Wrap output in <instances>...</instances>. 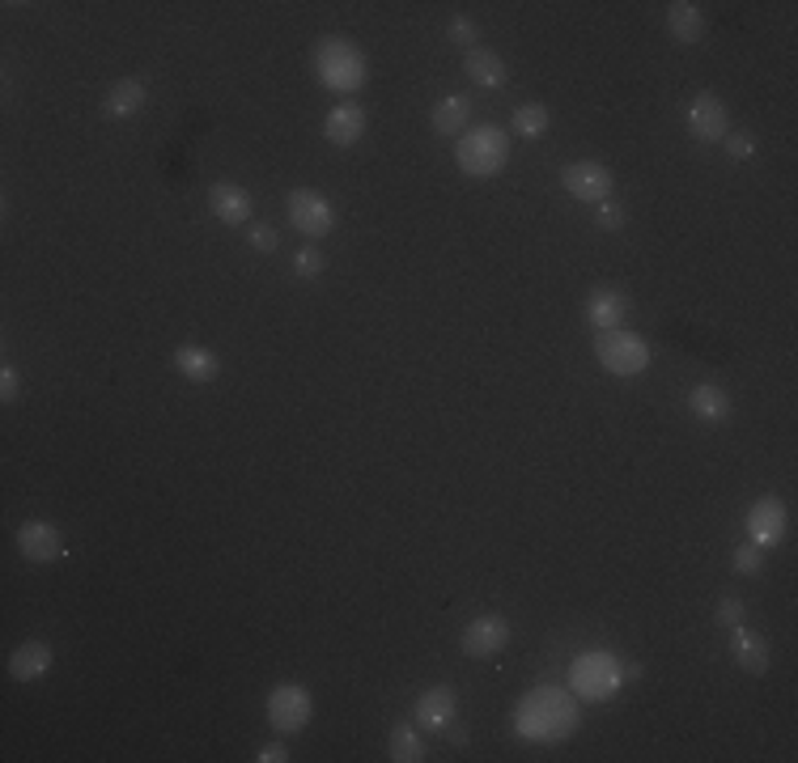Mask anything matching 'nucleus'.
Wrapping results in <instances>:
<instances>
[{
	"mask_svg": "<svg viewBox=\"0 0 798 763\" xmlns=\"http://www.w3.org/2000/svg\"><path fill=\"white\" fill-rule=\"evenodd\" d=\"M573 730H578V708L557 687H535L532 696L523 700V708H518V734L523 738L553 742V738H565L573 734Z\"/></svg>",
	"mask_w": 798,
	"mask_h": 763,
	"instance_id": "f257e3e1",
	"label": "nucleus"
},
{
	"mask_svg": "<svg viewBox=\"0 0 798 763\" xmlns=\"http://www.w3.org/2000/svg\"><path fill=\"white\" fill-rule=\"evenodd\" d=\"M510 162V132L498 123H475L455 145V166L468 178H493Z\"/></svg>",
	"mask_w": 798,
	"mask_h": 763,
	"instance_id": "f03ea898",
	"label": "nucleus"
},
{
	"mask_svg": "<svg viewBox=\"0 0 798 763\" xmlns=\"http://www.w3.org/2000/svg\"><path fill=\"white\" fill-rule=\"evenodd\" d=\"M315 73H319V81L327 89L357 93V89L365 86L370 64H365V56L357 52L349 38H319V47H315Z\"/></svg>",
	"mask_w": 798,
	"mask_h": 763,
	"instance_id": "7ed1b4c3",
	"label": "nucleus"
},
{
	"mask_svg": "<svg viewBox=\"0 0 798 763\" xmlns=\"http://www.w3.org/2000/svg\"><path fill=\"white\" fill-rule=\"evenodd\" d=\"M594 356H599V365H603L608 374H616V378H637V374L651 369V344H646L642 335L624 331V327H616V331H599Z\"/></svg>",
	"mask_w": 798,
	"mask_h": 763,
	"instance_id": "20e7f679",
	"label": "nucleus"
},
{
	"mask_svg": "<svg viewBox=\"0 0 798 763\" xmlns=\"http://www.w3.org/2000/svg\"><path fill=\"white\" fill-rule=\"evenodd\" d=\"M264 712H267V726H272L281 738H289V734H302V730H306V721H310V712H315V700H310V692H306L302 683H276V687L267 692Z\"/></svg>",
	"mask_w": 798,
	"mask_h": 763,
	"instance_id": "39448f33",
	"label": "nucleus"
},
{
	"mask_svg": "<svg viewBox=\"0 0 798 763\" xmlns=\"http://www.w3.org/2000/svg\"><path fill=\"white\" fill-rule=\"evenodd\" d=\"M624 675H642V666H621L612 653H587L573 662V687L587 700H608Z\"/></svg>",
	"mask_w": 798,
	"mask_h": 763,
	"instance_id": "423d86ee",
	"label": "nucleus"
},
{
	"mask_svg": "<svg viewBox=\"0 0 798 763\" xmlns=\"http://www.w3.org/2000/svg\"><path fill=\"white\" fill-rule=\"evenodd\" d=\"M285 212H289V221H294V230L302 237H327L336 230V208L327 200L324 191H315V187H297L285 196Z\"/></svg>",
	"mask_w": 798,
	"mask_h": 763,
	"instance_id": "0eeeda50",
	"label": "nucleus"
},
{
	"mask_svg": "<svg viewBox=\"0 0 798 763\" xmlns=\"http://www.w3.org/2000/svg\"><path fill=\"white\" fill-rule=\"evenodd\" d=\"M731 132V119H726V107H722V98L710 93V89H701L692 102H688V136L692 141H722Z\"/></svg>",
	"mask_w": 798,
	"mask_h": 763,
	"instance_id": "6e6552de",
	"label": "nucleus"
},
{
	"mask_svg": "<svg viewBox=\"0 0 798 763\" xmlns=\"http://www.w3.org/2000/svg\"><path fill=\"white\" fill-rule=\"evenodd\" d=\"M565 191L582 204H603L612 196V170L603 162H569L565 166Z\"/></svg>",
	"mask_w": 798,
	"mask_h": 763,
	"instance_id": "1a4fd4ad",
	"label": "nucleus"
},
{
	"mask_svg": "<svg viewBox=\"0 0 798 763\" xmlns=\"http://www.w3.org/2000/svg\"><path fill=\"white\" fill-rule=\"evenodd\" d=\"M786 527H790V513L777 497H761L747 509V534L756 548H777L786 539Z\"/></svg>",
	"mask_w": 798,
	"mask_h": 763,
	"instance_id": "9d476101",
	"label": "nucleus"
},
{
	"mask_svg": "<svg viewBox=\"0 0 798 763\" xmlns=\"http://www.w3.org/2000/svg\"><path fill=\"white\" fill-rule=\"evenodd\" d=\"M459 645L468 657H493V653H502L510 645V623L502 616H480L472 619L468 628H463V637H459Z\"/></svg>",
	"mask_w": 798,
	"mask_h": 763,
	"instance_id": "9b49d317",
	"label": "nucleus"
},
{
	"mask_svg": "<svg viewBox=\"0 0 798 763\" xmlns=\"http://www.w3.org/2000/svg\"><path fill=\"white\" fill-rule=\"evenodd\" d=\"M208 212L221 221V225H247L251 212H255V200L247 187L238 183H212L208 187Z\"/></svg>",
	"mask_w": 798,
	"mask_h": 763,
	"instance_id": "f8f14e48",
	"label": "nucleus"
},
{
	"mask_svg": "<svg viewBox=\"0 0 798 763\" xmlns=\"http://www.w3.org/2000/svg\"><path fill=\"white\" fill-rule=\"evenodd\" d=\"M18 552L30 564H52V560L64 556V534L52 522H26V527L18 530Z\"/></svg>",
	"mask_w": 798,
	"mask_h": 763,
	"instance_id": "ddd939ff",
	"label": "nucleus"
},
{
	"mask_svg": "<svg viewBox=\"0 0 798 763\" xmlns=\"http://www.w3.org/2000/svg\"><path fill=\"white\" fill-rule=\"evenodd\" d=\"M416 726L420 730H446L450 721H455V712H459V696H455V687H429V692H420L416 696Z\"/></svg>",
	"mask_w": 798,
	"mask_h": 763,
	"instance_id": "4468645a",
	"label": "nucleus"
},
{
	"mask_svg": "<svg viewBox=\"0 0 798 763\" xmlns=\"http://www.w3.org/2000/svg\"><path fill=\"white\" fill-rule=\"evenodd\" d=\"M731 657H735V666L747 671V675H769L773 666V649L769 641L761 637V632H752V628H731Z\"/></svg>",
	"mask_w": 798,
	"mask_h": 763,
	"instance_id": "2eb2a0df",
	"label": "nucleus"
},
{
	"mask_svg": "<svg viewBox=\"0 0 798 763\" xmlns=\"http://www.w3.org/2000/svg\"><path fill=\"white\" fill-rule=\"evenodd\" d=\"M56 653L47 641H22V645L9 653V678L13 683H39V678L52 671Z\"/></svg>",
	"mask_w": 798,
	"mask_h": 763,
	"instance_id": "dca6fc26",
	"label": "nucleus"
},
{
	"mask_svg": "<svg viewBox=\"0 0 798 763\" xmlns=\"http://www.w3.org/2000/svg\"><path fill=\"white\" fill-rule=\"evenodd\" d=\"M688 408H692L697 420H706V424H726L731 411H735V399H731V390H722L718 382H697V386L688 390Z\"/></svg>",
	"mask_w": 798,
	"mask_h": 763,
	"instance_id": "f3484780",
	"label": "nucleus"
},
{
	"mask_svg": "<svg viewBox=\"0 0 798 763\" xmlns=\"http://www.w3.org/2000/svg\"><path fill=\"white\" fill-rule=\"evenodd\" d=\"M324 136L336 148L357 145V141L365 136V111H361L357 102H340V107H331V115H327V123H324Z\"/></svg>",
	"mask_w": 798,
	"mask_h": 763,
	"instance_id": "a211bd4d",
	"label": "nucleus"
},
{
	"mask_svg": "<svg viewBox=\"0 0 798 763\" xmlns=\"http://www.w3.org/2000/svg\"><path fill=\"white\" fill-rule=\"evenodd\" d=\"M175 369L187 382L205 386V382H217V374H221V356L212 353V349H205V344H178Z\"/></svg>",
	"mask_w": 798,
	"mask_h": 763,
	"instance_id": "6ab92c4d",
	"label": "nucleus"
},
{
	"mask_svg": "<svg viewBox=\"0 0 798 763\" xmlns=\"http://www.w3.org/2000/svg\"><path fill=\"white\" fill-rule=\"evenodd\" d=\"M145 81L141 77H123L116 86L107 89V98H102V115L107 119H132L145 111Z\"/></svg>",
	"mask_w": 798,
	"mask_h": 763,
	"instance_id": "aec40b11",
	"label": "nucleus"
},
{
	"mask_svg": "<svg viewBox=\"0 0 798 763\" xmlns=\"http://www.w3.org/2000/svg\"><path fill=\"white\" fill-rule=\"evenodd\" d=\"M628 314V294L621 289H594L587 297V319H591L594 331H616Z\"/></svg>",
	"mask_w": 798,
	"mask_h": 763,
	"instance_id": "412c9836",
	"label": "nucleus"
},
{
	"mask_svg": "<svg viewBox=\"0 0 798 763\" xmlns=\"http://www.w3.org/2000/svg\"><path fill=\"white\" fill-rule=\"evenodd\" d=\"M472 98L468 93H446V98H438L434 102V132L438 136H463L468 132V119H472Z\"/></svg>",
	"mask_w": 798,
	"mask_h": 763,
	"instance_id": "4be33fe9",
	"label": "nucleus"
},
{
	"mask_svg": "<svg viewBox=\"0 0 798 763\" xmlns=\"http://www.w3.org/2000/svg\"><path fill=\"white\" fill-rule=\"evenodd\" d=\"M667 30H671V38L684 43V47L701 43V34H706V9H701V4H692V0H676V4H667Z\"/></svg>",
	"mask_w": 798,
	"mask_h": 763,
	"instance_id": "5701e85b",
	"label": "nucleus"
},
{
	"mask_svg": "<svg viewBox=\"0 0 798 763\" xmlns=\"http://www.w3.org/2000/svg\"><path fill=\"white\" fill-rule=\"evenodd\" d=\"M463 73H468L480 89H502L505 81H510L505 59L498 56V52H489V47H472V52L463 56Z\"/></svg>",
	"mask_w": 798,
	"mask_h": 763,
	"instance_id": "b1692460",
	"label": "nucleus"
},
{
	"mask_svg": "<svg viewBox=\"0 0 798 763\" xmlns=\"http://www.w3.org/2000/svg\"><path fill=\"white\" fill-rule=\"evenodd\" d=\"M548 123H553V115H548L544 102H523V107L514 111V132L527 136V141H539V136L548 132Z\"/></svg>",
	"mask_w": 798,
	"mask_h": 763,
	"instance_id": "393cba45",
	"label": "nucleus"
},
{
	"mask_svg": "<svg viewBox=\"0 0 798 763\" xmlns=\"http://www.w3.org/2000/svg\"><path fill=\"white\" fill-rule=\"evenodd\" d=\"M391 760L395 763H420L425 760V742L413 726H395L391 730Z\"/></svg>",
	"mask_w": 798,
	"mask_h": 763,
	"instance_id": "a878e982",
	"label": "nucleus"
},
{
	"mask_svg": "<svg viewBox=\"0 0 798 763\" xmlns=\"http://www.w3.org/2000/svg\"><path fill=\"white\" fill-rule=\"evenodd\" d=\"M731 568H735L740 577H756V573L765 568V548H756V543H740V548H735V556H731Z\"/></svg>",
	"mask_w": 798,
	"mask_h": 763,
	"instance_id": "bb28decb",
	"label": "nucleus"
},
{
	"mask_svg": "<svg viewBox=\"0 0 798 763\" xmlns=\"http://www.w3.org/2000/svg\"><path fill=\"white\" fill-rule=\"evenodd\" d=\"M324 267H327L324 251H315V246H302V251L294 255V276H297V280H315V276H324Z\"/></svg>",
	"mask_w": 798,
	"mask_h": 763,
	"instance_id": "cd10ccee",
	"label": "nucleus"
},
{
	"mask_svg": "<svg viewBox=\"0 0 798 763\" xmlns=\"http://www.w3.org/2000/svg\"><path fill=\"white\" fill-rule=\"evenodd\" d=\"M446 34H450V43H459V47H468L472 52L475 47V38H480V26H475L472 18H450V26H446Z\"/></svg>",
	"mask_w": 798,
	"mask_h": 763,
	"instance_id": "c85d7f7f",
	"label": "nucleus"
},
{
	"mask_svg": "<svg viewBox=\"0 0 798 763\" xmlns=\"http://www.w3.org/2000/svg\"><path fill=\"white\" fill-rule=\"evenodd\" d=\"M722 141H726V157H735V162H747L756 153V136L752 132H726Z\"/></svg>",
	"mask_w": 798,
	"mask_h": 763,
	"instance_id": "c756f323",
	"label": "nucleus"
},
{
	"mask_svg": "<svg viewBox=\"0 0 798 763\" xmlns=\"http://www.w3.org/2000/svg\"><path fill=\"white\" fill-rule=\"evenodd\" d=\"M713 616H718V623H722V628H740L743 616H747V607H743V598H722Z\"/></svg>",
	"mask_w": 798,
	"mask_h": 763,
	"instance_id": "7c9ffc66",
	"label": "nucleus"
},
{
	"mask_svg": "<svg viewBox=\"0 0 798 763\" xmlns=\"http://www.w3.org/2000/svg\"><path fill=\"white\" fill-rule=\"evenodd\" d=\"M247 242H251L255 251H264V255H272V251L281 246V234H276L272 225H251V230H247Z\"/></svg>",
	"mask_w": 798,
	"mask_h": 763,
	"instance_id": "2f4dec72",
	"label": "nucleus"
},
{
	"mask_svg": "<svg viewBox=\"0 0 798 763\" xmlns=\"http://www.w3.org/2000/svg\"><path fill=\"white\" fill-rule=\"evenodd\" d=\"M18 395H22V374L13 365H0V399L4 403H18Z\"/></svg>",
	"mask_w": 798,
	"mask_h": 763,
	"instance_id": "473e14b6",
	"label": "nucleus"
},
{
	"mask_svg": "<svg viewBox=\"0 0 798 763\" xmlns=\"http://www.w3.org/2000/svg\"><path fill=\"white\" fill-rule=\"evenodd\" d=\"M594 225L599 230H624V212L612 200H603V204H594Z\"/></svg>",
	"mask_w": 798,
	"mask_h": 763,
	"instance_id": "72a5a7b5",
	"label": "nucleus"
},
{
	"mask_svg": "<svg viewBox=\"0 0 798 763\" xmlns=\"http://www.w3.org/2000/svg\"><path fill=\"white\" fill-rule=\"evenodd\" d=\"M285 760H289V751L281 742H267V747H260V755H255V763H285Z\"/></svg>",
	"mask_w": 798,
	"mask_h": 763,
	"instance_id": "f704fd0d",
	"label": "nucleus"
},
{
	"mask_svg": "<svg viewBox=\"0 0 798 763\" xmlns=\"http://www.w3.org/2000/svg\"><path fill=\"white\" fill-rule=\"evenodd\" d=\"M446 738H450L455 747H463V742H468V730H463V726H446Z\"/></svg>",
	"mask_w": 798,
	"mask_h": 763,
	"instance_id": "c9c22d12",
	"label": "nucleus"
}]
</instances>
